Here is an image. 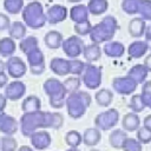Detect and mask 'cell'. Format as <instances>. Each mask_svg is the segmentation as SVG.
Instances as JSON below:
<instances>
[{
  "mask_svg": "<svg viewBox=\"0 0 151 151\" xmlns=\"http://www.w3.org/2000/svg\"><path fill=\"white\" fill-rule=\"evenodd\" d=\"M67 1H70V2H80L81 0H67Z\"/></svg>",
  "mask_w": 151,
  "mask_h": 151,
  "instance_id": "cell-38",
  "label": "cell"
},
{
  "mask_svg": "<svg viewBox=\"0 0 151 151\" xmlns=\"http://www.w3.org/2000/svg\"><path fill=\"white\" fill-rule=\"evenodd\" d=\"M138 14L145 21L151 20V0H139Z\"/></svg>",
  "mask_w": 151,
  "mask_h": 151,
  "instance_id": "cell-21",
  "label": "cell"
},
{
  "mask_svg": "<svg viewBox=\"0 0 151 151\" xmlns=\"http://www.w3.org/2000/svg\"><path fill=\"white\" fill-rule=\"evenodd\" d=\"M125 47L119 41H110L104 46V53L112 58H119L124 54Z\"/></svg>",
  "mask_w": 151,
  "mask_h": 151,
  "instance_id": "cell-12",
  "label": "cell"
},
{
  "mask_svg": "<svg viewBox=\"0 0 151 151\" xmlns=\"http://www.w3.org/2000/svg\"><path fill=\"white\" fill-rule=\"evenodd\" d=\"M97 100L100 103V105H109L112 100V93L109 90H101L97 93Z\"/></svg>",
  "mask_w": 151,
  "mask_h": 151,
  "instance_id": "cell-29",
  "label": "cell"
},
{
  "mask_svg": "<svg viewBox=\"0 0 151 151\" xmlns=\"http://www.w3.org/2000/svg\"><path fill=\"white\" fill-rule=\"evenodd\" d=\"M91 24L88 20H85V21H81V22H76L74 25V31L79 34V35H85V34H88L91 32Z\"/></svg>",
  "mask_w": 151,
  "mask_h": 151,
  "instance_id": "cell-28",
  "label": "cell"
},
{
  "mask_svg": "<svg viewBox=\"0 0 151 151\" xmlns=\"http://www.w3.org/2000/svg\"><path fill=\"white\" fill-rule=\"evenodd\" d=\"M15 51V44L11 38L0 39V54L4 57H8L13 54Z\"/></svg>",
  "mask_w": 151,
  "mask_h": 151,
  "instance_id": "cell-18",
  "label": "cell"
},
{
  "mask_svg": "<svg viewBox=\"0 0 151 151\" xmlns=\"http://www.w3.org/2000/svg\"><path fill=\"white\" fill-rule=\"evenodd\" d=\"M7 68H8V72L12 77H21L25 71H26V67H25V64L22 63L21 59L17 58V57H12L9 58L8 63H7Z\"/></svg>",
  "mask_w": 151,
  "mask_h": 151,
  "instance_id": "cell-10",
  "label": "cell"
},
{
  "mask_svg": "<svg viewBox=\"0 0 151 151\" xmlns=\"http://www.w3.org/2000/svg\"><path fill=\"white\" fill-rule=\"evenodd\" d=\"M142 97L144 99L145 106H147L151 110V93H142Z\"/></svg>",
  "mask_w": 151,
  "mask_h": 151,
  "instance_id": "cell-33",
  "label": "cell"
},
{
  "mask_svg": "<svg viewBox=\"0 0 151 151\" xmlns=\"http://www.w3.org/2000/svg\"><path fill=\"white\" fill-rule=\"evenodd\" d=\"M144 35H145V42H146L149 50H151V25H149V26L145 27Z\"/></svg>",
  "mask_w": 151,
  "mask_h": 151,
  "instance_id": "cell-31",
  "label": "cell"
},
{
  "mask_svg": "<svg viewBox=\"0 0 151 151\" xmlns=\"http://www.w3.org/2000/svg\"><path fill=\"white\" fill-rule=\"evenodd\" d=\"M109 8V1L107 0H90L87 2V9L88 13L93 15H100L105 13Z\"/></svg>",
  "mask_w": 151,
  "mask_h": 151,
  "instance_id": "cell-13",
  "label": "cell"
},
{
  "mask_svg": "<svg viewBox=\"0 0 151 151\" xmlns=\"http://www.w3.org/2000/svg\"><path fill=\"white\" fill-rule=\"evenodd\" d=\"M126 138H127V134L125 132H123L120 130H117V131H114L111 134L110 140H111L112 146H114V147H123Z\"/></svg>",
  "mask_w": 151,
  "mask_h": 151,
  "instance_id": "cell-22",
  "label": "cell"
},
{
  "mask_svg": "<svg viewBox=\"0 0 151 151\" xmlns=\"http://www.w3.org/2000/svg\"><path fill=\"white\" fill-rule=\"evenodd\" d=\"M63 48L68 57H78L84 50V42L79 37L72 35L63 41Z\"/></svg>",
  "mask_w": 151,
  "mask_h": 151,
  "instance_id": "cell-3",
  "label": "cell"
},
{
  "mask_svg": "<svg viewBox=\"0 0 151 151\" xmlns=\"http://www.w3.org/2000/svg\"><path fill=\"white\" fill-rule=\"evenodd\" d=\"M140 125L139 117L136 113H127L123 119V127L126 131H136Z\"/></svg>",
  "mask_w": 151,
  "mask_h": 151,
  "instance_id": "cell-14",
  "label": "cell"
},
{
  "mask_svg": "<svg viewBox=\"0 0 151 151\" xmlns=\"http://www.w3.org/2000/svg\"><path fill=\"white\" fill-rule=\"evenodd\" d=\"M113 88L122 94H130L136 91L137 83L130 77H122L113 79Z\"/></svg>",
  "mask_w": 151,
  "mask_h": 151,
  "instance_id": "cell-5",
  "label": "cell"
},
{
  "mask_svg": "<svg viewBox=\"0 0 151 151\" xmlns=\"http://www.w3.org/2000/svg\"><path fill=\"white\" fill-rule=\"evenodd\" d=\"M63 42V35L57 31H50L45 35V44L50 48H58Z\"/></svg>",
  "mask_w": 151,
  "mask_h": 151,
  "instance_id": "cell-15",
  "label": "cell"
},
{
  "mask_svg": "<svg viewBox=\"0 0 151 151\" xmlns=\"http://www.w3.org/2000/svg\"><path fill=\"white\" fill-rule=\"evenodd\" d=\"M9 35L11 38L21 39L26 34V26L20 21H14L9 25Z\"/></svg>",
  "mask_w": 151,
  "mask_h": 151,
  "instance_id": "cell-19",
  "label": "cell"
},
{
  "mask_svg": "<svg viewBox=\"0 0 151 151\" xmlns=\"http://www.w3.org/2000/svg\"><path fill=\"white\" fill-rule=\"evenodd\" d=\"M22 19L26 26L31 28H40L46 24V15L44 12V7L39 1L28 2L21 11Z\"/></svg>",
  "mask_w": 151,
  "mask_h": 151,
  "instance_id": "cell-2",
  "label": "cell"
},
{
  "mask_svg": "<svg viewBox=\"0 0 151 151\" xmlns=\"http://www.w3.org/2000/svg\"><path fill=\"white\" fill-rule=\"evenodd\" d=\"M142 93H151V80H145L143 83Z\"/></svg>",
  "mask_w": 151,
  "mask_h": 151,
  "instance_id": "cell-32",
  "label": "cell"
},
{
  "mask_svg": "<svg viewBox=\"0 0 151 151\" xmlns=\"http://www.w3.org/2000/svg\"><path fill=\"white\" fill-rule=\"evenodd\" d=\"M149 50L147 45L145 41H142V40H136L133 41L132 44H130L129 48H127V53L131 58H134V59H138V58H142L146 54V51Z\"/></svg>",
  "mask_w": 151,
  "mask_h": 151,
  "instance_id": "cell-9",
  "label": "cell"
},
{
  "mask_svg": "<svg viewBox=\"0 0 151 151\" xmlns=\"http://www.w3.org/2000/svg\"><path fill=\"white\" fill-rule=\"evenodd\" d=\"M4 8L9 14H18L24 8V0H4Z\"/></svg>",
  "mask_w": 151,
  "mask_h": 151,
  "instance_id": "cell-20",
  "label": "cell"
},
{
  "mask_svg": "<svg viewBox=\"0 0 151 151\" xmlns=\"http://www.w3.org/2000/svg\"><path fill=\"white\" fill-rule=\"evenodd\" d=\"M144 65H145L146 70H147L149 72H151V53L145 57V59H144Z\"/></svg>",
  "mask_w": 151,
  "mask_h": 151,
  "instance_id": "cell-34",
  "label": "cell"
},
{
  "mask_svg": "<svg viewBox=\"0 0 151 151\" xmlns=\"http://www.w3.org/2000/svg\"><path fill=\"white\" fill-rule=\"evenodd\" d=\"M134 112H142L146 106H145V103H144V99L142 97V94H134L132 96L131 98V101H130V105H129Z\"/></svg>",
  "mask_w": 151,
  "mask_h": 151,
  "instance_id": "cell-25",
  "label": "cell"
},
{
  "mask_svg": "<svg viewBox=\"0 0 151 151\" xmlns=\"http://www.w3.org/2000/svg\"><path fill=\"white\" fill-rule=\"evenodd\" d=\"M145 27H146V22L143 18H133L130 20L127 28H129V33L133 38H140L142 35H144Z\"/></svg>",
  "mask_w": 151,
  "mask_h": 151,
  "instance_id": "cell-7",
  "label": "cell"
},
{
  "mask_svg": "<svg viewBox=\"0 0 151 151\" xmlns=\"http://www.w3.org/2000/svg\"><path fill=\"white\" fill-rule=\"evenodd\" d=\"M9 25H11V21H9L8 15H6L4 13H0V31H4L6 28H8Z\"/></svg>",
  "mask_w": 151,
  "mask_h": 151,
  "instance_id": "cell-30",
  "label": "cell"
},
{
  "mask_svg": "<svg viewBox=\"0 0 151 151\" xmlns=\"http://www.w3.org/2000/svg\"><path fill=\"white\" fill-rule=\"evenodd\" d=\"M83 52H84L85 58L88 61L98 60L100 58V54H101V51H100V47L98 46V44H93V45H88V46L84 47Z\"/></svg>",
  "mask_w": 151,
  "mask_h": 151,
  "instance_id": "cell-17",
  "label": "cell"
},
{
  "mask_svg": "<svg viewBox=\"0 0 151 151\" xmlns=\"http://www.w3.org/2000/svg\"><path fill=\"white\" fill-rule=\"evenodd\" d=\"M138 5L139 0H123L122 1V9L130 15L138 13Z\"/></svg>",
  "mask_w": 151,
  "mask_h": 151,
  "instance_id": "cell-23",
  "label": "cell"
},
{
  "mask_svg": "<svg viewBox=\"0 0 151 151\" xmlns=\"http://www.w3.org/2000/svg\"><path fill=\"white\" fill-rule=\"evenodd\" d=\"M51 68L53 72H55L58 74H65L70 71V61L55 58L51 61Z\"/></svg>",
  "mask_w": 151,
  "mask_h": 151,
  "instance_id": "cell-16",
  "label": "cell"
},
{
  "mask_svg": "<svg viewBox=\"0 0 151 151\" xmlns=\"http://www.w3.org/2000/svg\"><path fill=\"white\" fill-rule=\"evenodd\" d=\"M45 15H46V21L48 24H52V25L58 24V22H61L66 19L67 8L63 5H53L47 9Z\"/></svg>",
  "mask_w": 151,
  "mask_h": 151,
  "instance_id": "cell-4",
  "label": "cell"
},
{
  "mask_svg": "<svg viewBox=\"0 0 151 151\" xmlns=\"http://www.w3.org/2000/svg\"><path fill=\"white\" fill-rule=\"evenodd\" d=\"M137 139L143 144H149L151 142V131L145 126L137 129Z\"/></svg>",
  "mask_w": 151,
  "mask_h": 151,
  "instance_id": "cell-26",
  "label": "cell"
},
{
  "mask_svg": "<svg viewBox=\"0 0 151 151\" xmlns=\"http://www.w3.org/2000/svg\"><path fill=\"white\" fill-rule=\"evenodd\" d=\"M70 17H71V20H73L74 22H81V21L88 20L87 6L81 5V4L73 6L70 11Z\"/></svg>",
  "mask_w": 151,
  "mask_h": 151,
  "instance_id": "cell-11",
  "label": "cell"
},
{
  "mask_svg": "<svg viewBox=\"0 0 151 151\" xmlns=\"http://www.w3.org/2000/svg\"><path fill=\"white\" fill-rule=\"evenodd\" d=\"M37 46H38V41H37V39H35L34 37H28V38L24 39V40L20 42V48H21V51L25 52L26 54H28L29 52L37 50V48H38Z\"/></svg>",
  "mask_w": 151,
  "mask_h": 151,
  "instance_id": "cell-24",
  "label": "cell"
},
{
  "mask_svg": "<svg viewBox=\"0 0 151 151\" xmlns=\"http://www.w3.org/2000/svg\"><path fill=\"white\" fill-rule=\"evenodd\" d=\"M124 151H142V145L138 139L133 138H126L124 145H123Z\"/></svg>",
  "mask_w": 151,
  "mask_h": 151,
  "instance_id": "cell-27",
  "label": "cell"
},
{
  "mask_svg": "<svg viewBox=\"0 0 151 151\" xmlns=\"http://www.w3.org/2000/svg\"><path fill=\"white\" fill-rule=\"evenodd\" d=\"M144 126L151 131V114H149V116L145 117V119H144Z\"/></svg>",
  "mask_w": 151,
  "mask_h": 151,
  "instance_id": "cell-35",
  "label": "cell"
},
{
  "mask_svg": "<svg viewBox=\"0 0 151 151\" xmlns=\"http://www.w3.org/2000/svg\"><path fill=\"white\" fill-rule=\"evenodd\" d=\"M101 79V70L100 67L93 66V65H87L85 76H84V81L90 88H94L99 86Z\"/></svg>",
  "mask_w": 151,
  "mask_h": 151,
  "instance_id": "cell-6",
  "label": "cell"
},
{
  "mask_svg": "<svg viewBox=\"0 0 151 151\" xmlns=\"http://www.w3.org/2000/svg\"><path fill=\"white\" fill-rule=\"evenodd\" d=\"M4 66H5V64H4L2 61H0V72H2V70H4Z\"/></svg>",
  "mask_w": 151,
  "mask_h": 151,
  "instance_id": "cell-37",
  "label": "cell"
},
{
  "mask_svg": "<svg viewBox=\"0 0 151 151\" xmlns=\"http://www.w3.org/2000/svg\"><path fill=\"white\" fill-rule=\"evenodd\" d=\"M7 81V77L2 73V72H0V86H4V84Z\"/></svg>",
  "mask_w": 151,
  "mask_h": 151,
  "instance_id": "cell-36",
  "label": "cell"
},
{
  "mask_svg": "<svg viewBox=\"0 0 151 151\" xmlns=\"http://www.w3.org/2000/svg\"><path fill=\"white\" fill-rule=\"evenodd\" d=\"M147 72L149 71L146 70V67H145L144 64H137L132 68H130V71L127 72V77H130L131 79H133L137 84H143L146 80Z\"/></svg>",
  "mask_w": 151,
  "mask_h": 151,
  "instance_id": "cell-8",
  "label": "cell"
},
{
  "mask_svg": "<svg viewBox=\"0 0 151 151\" xmlns=\"http://www.w3.org/2000/svg\"><path fill=\"white\" fill-rule=\"evenodd\" d=\"M118 28H119V25L117 22V19L112 15H107L100 22H98L91 28L90 38L94 44L109 41L113 38Z\"/></svg>",
  "mask_w": 151,
  "mask_h": 151,
  "instance_id": "cell-1",
  "label": "cell"
}]
</instances>
